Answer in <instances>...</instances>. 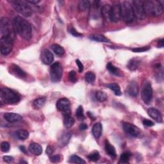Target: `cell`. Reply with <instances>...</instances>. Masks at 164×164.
I'll use <instances>...</instances> for the list:
<instances>
[{"instance_id": "48", "label": "cell", "mask_w": 164, "mask_h": 164, "mask_svg": "<svg viewBox=\"0 0 164 164\" xmlns=\"http://www.w3.org/2000/svg\"><path fill=\"white\" fill-rule=\"evenodd\" d=\"M88 128V126L85 123H82L80 126H79V129L81 131H84V130H86Z\"/></svg>"}, {"instance_id": "33", "label": "cell", "mask_w": 164, "mask_h": 164, "mask_svg": "<svg viewBox=\"0 0 164 164\" xmlns=\"http://www.w3.org/2000/svg\"><path fill=\"white\" fill-rule=\"evenodd\" d=\"M95 99L99 101V102H104L107 99V95L104 92L101 91V90H99V91L95 92Z\"/></svg>"}, {"instance_id": "39", "label": "cell", "mask_w": 164, "mask_h": 164, "mask_svg": "<svg viewBox=\"0 0 164 164\" xmlns=\"http://www.w3.org/2000/svg\"><path fill=\"white\" fill-rule=\"evenodd\" d=\"M10 146L8 142H3L1 144V150L3 152H7L10 150Z\"/></svg>"}, {"instance_id": "6", "label": "cell", "mask_w": 164, "mask_h": 164, "mask_svg": "<svg viewBox=\"0 0 164 164\" xmlns=\"http://www.w3.org/2000/svg\"><path fill=\"white\" fill-rule=\"evenodd\" d=\"M0 31L2 36H8L14 38L15 30L13 23L7 18H2L0 20Z\"/></svg>"}, {"instance_id": "32", "label": "cell", "mask_w": 164, "mask_h": 164, "mask_svg": "<svg viewBox=\"0 0 164 164\" xmlns=\"http://www.w3.org/2000/svg\"><path fill=\"white\" fill-rule=\"evenodd\" d=\"M131 156H132L131 152H129L128 151L123 152V153H122L121 156H120V162H119V163H128Z\"/></svg>"}, {"instance_id": "31", "label": "cell", "mask_w": 164, "mask_h": 164, "mask_svg": "<svg viewBox=\"0 0 164 164\" xmlns=\"http://www.w3.org/2000/svg\"><path fill=\"white\" fill-rule=\"evenodd\" d=\"M16 136L20 140H26L29 137V133L26 130L19 129L16 132Z\"/></svg>"}, {"instance_id": "42", "label": "cell", "mask_w": 164, "mask_h": 164, "mask_svg": "<svg viewBox=\"0 0 164 164\" xmlns=\"http://www.w3.org/2000/svg\"><path fill=\"white\" fill-rule=\"evenodd\" d=\"M150 49L148 46H145V47H141V48H136L132 49V52L135 53H141V52H145L148 51Z\"/></svg>"}, {"instance_id": "18", "label": "cell", "mask_w": 164, "mask_h": 164, "mask_svg": "<svg viewBox=\"0 0 164 164\" xmlns=\"http://www.w3.org/2000/svg\"><path fill=\"white\" fill-rule=\"evenodd\" d=\"M3 117L5 120L9 122H15L20 121L22 119V117L19 114L15 113H5L3 115Z\"/></svg>"}, {"instance_id": "40", "label": "cell", "mask_w": 164, "mask_h": 164, "mask_svg": "<svg viewBox=\"0 0 164 164\" xmlns=\"http://www.w3.org/2000/svg\"><path fill=\"white\" fill-rule=\"evenodd\" d=\"M68 31L69 32L71 33V34L74 36V37H82V34L80 33H79L76 31V30L75 29V28H73L72 26L69 27V29H68Z\"/></svg>"}, {"instance_id": "44", "label": "cell", "mask_w": 164, "mask_h": 164, "mask_svg": "<svg viewBox=\"0 0 164 164\" xmlns=\"http://www.w3.org/2000/svg\"><path fill=\"white\" fill-rule=\"evenodd\" d=\"M76 63L78 67V71H79V72H82L83 71V69H84L83 65L82 64V63L80 62V60H78V59L76 60Z\"/></svg>"}, {"instance_id": "19", "label": "cell", "mask_w": 164, "mask_h": 164, "mask_svg": "<svg viewBox=\"0 0 164 164\" xmlns=\"http://www.w3.org/2000/svg\"><path fill=\"white\" fill-rule=\"evenodd\" d=\"M71 133L69 132H64L59 138V144L60 147H64L68 144L71 137Z\"/></svg>"}, {"instance_id": "36", "label": "cell", "mask_w": 164, "mask_h": 164, "mask_svg": "<svg viewBox=\"0 0 164 164\" xmlns=\"http://www.w3.org/2000/svg\"><path fill=\"white\" fill-rule=\"evenodd\" d=\"M69 162L71 163H80V164H83V163H86V162L83 160L82 158L80 156H78L77 155H72L70 158V160Z\"/></svg>"}, {"instance_id": "12", "label": "cell", "mask_w": 164, "mask_h": 164, "mask_svg": "<svg viewBox=\"0 0 164 164\" xmlns=\"http://www.w3.org/2000/svg\"><path fill=\"white\" fill-rule=\"evenodd\" d=\"M122 126L125 132H126L128 135H131L132 137H139L141 135L140 129L138 127L133 125V124L131 123L124 122H122Z\"/></svg>"}, {"instance_id": "7", "label": "cell", "mask_w": 164, "mask_h": 164, "mask_svg": "<svg viewBox=\"0 0 164 164\" xmlns=\"http://www.w3.org/2000/svg\"><path fill=\"white\" fill-rule=\"evenodd\" d=\"M13 37L8 36H2L0 39V49L3 55H8L12 51L14 46Z\"/></svg>"}, {"instance_id": "2", "label": "cell", "mask_w": 164, "mask_h": 164, "mask_svg": "<svg viewBox=\"0 0 164 164\" xmlns=\"http://www.w3.org/2000/svg\"><path fill=\"white\" fill-rule=\"evenodd\" d=\"M163 1H143V7L146 15L160 16L163 12Z\"/></svg>"}, {"instance_id": "34", "label": "cell", "mask_w": 164, "mask_h": 164, "mask_svg": "<svg viewBox=\"0 0 164 164\" xmlns=\"http://www.w3.org/2000/svg\"><path fill=\"white\" fill-rule=\"evenodd\" d=\"M88 158L90 161L97 162L99 160L100 155L98 151H94L88 155Z\"/></svg>"}, {"instance_id": "50", "label": "cell", "mask_w": 164, "mask_h": 164, "mask_svg": "<svg viewBox=\"0 0 164 164\" xmlns=\"http://www.w3.org/2000/svg\"><path fill=\"white\" fill-rule=\"evenodd\" d=\"M163 39H160L158 42V48H163Z\"/></svg>"}, {"instance_id": "20", "label": "cell", "mask_w": 164, "mask_h": 164, "mask_svg": "<svg viewBox=\"0 0 164 164\" xmlns=\"http://www.w3.org/2000/svg\"><path fill=\"white\" fill-rule=\"evenodd\" d=\"M101 13L104 19L108 22H110V14H111V6L110 5H105L101 8Z\"/></svg>"}, {"instance_id": "30", "label": "cell", "mask_w": 164, "mask_h": 164, "mask_svg": "<svg viewBox=\"0 0 164 164\" xmlns=\"http://www.w3.org/2000/svg\"><path fill=\"white\" fill-rule=\"evenodd\" d=\"M107 87H108L111 90H112V91L114 92L115 95H116L117 96H119L121 95L122 93H121V88L118 84L110 83V84H109L108 85H107Z\"/></svg>"}, {"instance_id": "28", "label": "cell", "mask_w": 164, "mask_h": 164, "mask_svg": "<svg viewBox=\"0 0 164 164\" xmlns=\"http://www.w3.org/2000/svg\"><path fill=\"white\" fill-rule=\"evenodd\" d=\"M106 69L108 70L111 74L115 75V76H120V70L115 66H114L110 62L106 65Z\"/></svg>"}, {"instance_id": "10", "label": "cell", "mask_w": 164, "mask_h": 164, "mask_svg": "<svg viewBox=\"0 0 164 164\" xmlns=\"http://www.w3.org/2000/svg\"><path fill=\"white\" fill-rule=\"evenodd\" d=\"M132 5L135 18L140 20L144 19L146 18V15L144 12L143 7V1L135 0V1L132 2Z\"/></svg>"}, {"instance_id": "17", "label": "cell", "mask_w": 164, "mask_h": 164, "mask_svg": "<svg viewBox=\"0 0 164 164\" xmlns=\"http://www.w3.org/2000/svg\"><path fill=\"white\" fill-rule=\"evenodd\" d=\"M139 91V88L137 83L135 82H130L127 88V92L128 94L130 96H132V97L135 98V97H137Z\"/></svg>"}, {"instance_id": "1", "label": "cell", "mask_w": 164, "mask_h": 164, "mask_svg": "<svg viewBox=\"0 0 164 164\" xmlns=\"http://www.w3.org/2000/svg\"><path fill=\"white\" fill-rule=\"evenodd\" d=\"M15 32L25 41H30L32 36V28L31 25L21 16H16L13 20Z\"/></svg>"}, {"instance_id": "45", "label": "cell", "mask_w": 164, "mask_h": 164, "mask_svg": "<svg viewBox=\"0 0 164 164\" xmlns=\"http://www.w3.org/2000/svg\"><path fill=\"white\" fill-rule=\"evenodd\" d=\"M143 124L144 126H147V127H151V126H154V122L150 121V120H148V119H144L143 121Z\"/></svg>"}, {"instance_id": "29", "label": "cell", "mask_w": 164, "mask_h": 164, "mask_svg": "<svg viewBox=\"0 0 164 164\" xmlns=\"http://www.w3.org/2000/svg\"><path fill=\"white\" fill-rule=\"evenodd\" d=\"M52 49L54 53L58 56H63L65 53L64 49L59 44H53L52 46Z\"/></svg>"}, {"instance_id": "15", "label": "cell", "mask_w": 164, "mask_h": 164, "mask_svg": "<svg viewBox=\"0 0 164 164\" xmlns=\"http://www.w3.org/2000/svg\"><path fill=\"white\" fill-rule=\"evenodd\" d=\"M10 72L14 76L21 78H24L26 76V72L15 64H12L10 66Z\"/></svg>"}, {"instance_id": "21", "label": "cell", "mask_w": 164, "mask_h": 164, "mask_svg": "<svg viewBox=\"0 0 164 164\" xmlns=\"http://www.w3.org/2000/svg\"><path fill=\"white\" fill-rule=\"evenodd\" d=\"M28 149L33 155L39 156L42 153V146L37 143H31L29 146Z\"/></svg>"}, {"instance_id": "5", "label": "cell", "mask_w": 164, "mask_h": 164, "mask_svg": "<svg viewBox=\"0 0 164 164\" xmlns=\"http://www.w3.org/2000/svg\"><path fill=\"white\" fill-rule=\"evenodd\" d=\"M10 3L12 5L14 8L21 15L25 17H30L32 15L33 10L26 1L24 2L21 1V0H11Z\"/></svg>"}, {"instance_id": "46", "label": "cell", "mask_w": 164, "mask_h": 164, "mask_svg": "<svg viewBox=\"0 0 164 164\" xmlns=\"http://www.w3.org/2000/svg\"><path fill=\"white\" fill-rule=\"evenodd\" d=\"M3 160L7 163H11L14 160V158L10 156H4L3 158Z\"/></svg>"}, {"instance_id": "4", "label": "cell", "mask_w": 164, "mask_h": 164, "mask_svg": "<svg viewBox=\"0 0 164 164\" xmlns=\"http://www.w3.org/2000/svg\"><path fill=\"white\" fill-rule=\"evenodd\" d=\"M121 18L124 22L127 23L132 22L135 18L133 13L132 3L129 2L124 1L121 3Z\"/></svg>"}, {"instance_id": "26", "label": "cell", "mask_w": 164, "mask_h": 164, "mask_svg": "<svg viewBox=\"0 0 164 164\" xmlns=\"http://www.w3.org/2000/svg\"><path fill=\"white\" fill-rule=\"evenodd\" d=\"M75 122V119L71 115H65L64 119V125L66 128H71Z\"/></svg>"}, {"instance_id": "11", "label": "cell", "mask_w": 164, "mask_h": 164, "mask_svg": "<svg viewBox=\"0 0 164 164\" xmlns=\"http://www.w3.org/2000/svg\"><path fill=\"white\" fill-rule=\"evenodd\" d=\"M56 109L62 112L64 116L71 115V103L68 99L62 98L56 102Z\"/></svg>"}, {"instance_id": "3", "label": "cell", "mask_w": 164, "mask_h": 164, "mask_svg": "<svg viewBox=\"0 0 164 164\" xmlns=\"http://www.w3.org/2000/svg\"><path fill=\"white\" fill-rule=\"evenodd\" d=\"M1 99L5 104L14 105L20 101L21 96L12 89L3 87L1 89Z\"/></svg>"}, {"instance_id": "23", "label": "cell", "mask_w": 164, "mask_h": 164, "mask_svg": "<svg viewBox=\"0 0 164 164\" xmlns=\"http://www.w3.org/2000/svg\"><path fill=\"white\" fill-rule=\"evenodd\" d=\"M102 125L100 122H96L94 124L92 129V133L95 139H98L101 137V133H102Z\"/></svg>"}, {"instance_id": "8", "label": "cell", "mask_w": 164, "mask_h": 164, "mask_svg": "<svg viewBox=\"0 0 164 164\" xmlns=\"http://www.w3.org/2000/svg\"><path fill=\"white\" fill-rule=\"evenodd\" d=\"M49 73L51 80L54 83H57L60 81L63 75V69L59 62H55L50 67Z\"/></svg>"}, {"instance_id": "38", "label": "cell", "mask_w": 164, "mask_h": 164, "mask_svg": "<svg viewBox=\"0 0 164 164\" xmlns=\"http://www.w3.org/2000/svg\"><path fill=\"white\" fill-rule=\"evenodd\" d=\"M90 7V3L89 1H81L79 3V10L80 11H85Z\"/></svg>"}, {"instance_id": "37", "label": "cell", "mask_w": 164, "mask_h": 164, "mask_svg": "<svg viewBox=\"0 0 164 164\" xmlns=\"http://www.w3.org/2000/svg\"><path fill=\"white\" fill-rule=\"evenodd\" d=\"M76 116L77 117L78 119L80 121H82L85 119V115L83 113V109L82 106H79L76 112Z\"/></svg>"}, {"instance_id": "22", "label": "cell", "mask_w": 164, "mask_h": 164, "mask_svg": "<svg viewBox=\"0 0 164 164\" xmlns=\"http://www.w3.org/2000/svg\"><path fill=\"white\" fill-rule=\"evenodd\" d=\"M105 148L107 155H109L112 158H116L117 154L115 148L107 140L105 141Z\"/></svg>"}, {"instance_id": "14", "label": "cell", "mask_w": 164, "mask_h": 164, "mask_svg": "<svg viewBox=\"0 0 164 164\" xmlns=\"http://www.w3.org/2000/svg\"><path fill=\"white\" fill-rule=\"evenodd\" d=\"M41 59L44 64L49 65L54 60V56L48 49H44L41 54Z\"/></svg>"}, {"instance_id": "43", "label": "cell", "mask_w": 164, "mask_h": 164, "mask_svg": "<svg viewBox=\"0 0 164 164\" xmlns=\"http://www.w3.org/2000/svg\"><path fill=\"white\" fill-rule=\"evenodd\" d=\"M50 160L52 162L56 163L60 160V156L59 155H53L50 157Z\"/></svg>"}, {"instance_id": "16", "label": "cell", "mask_w": 164, "mask_h": 164, "mask_svg": "<svg viewBox=\"0 0 164 164\" xmlns=\"http://www.w3.org/2000/svg\"><path fill=\"white\" fill-rule=\"evenodd\" d=\"M148 115L156 122L160 123L163 121L162 115L161 114L160 112L158 110L155 108H150L148 109Z\"/></svg>"}, {"instance_id": "24", "label": "cell", "mask_w": 164, "mask_h": 164, "mask_svg": "<svg viewBox=\"0 0 164 164\" xmlns=\"http://www.w3.org/2000/svg\"><path fill=\"white\" fill-rule=\"evenodd\" d=\"M46 102V98L45 97L38 98L35 99L33 103V106L35 109H41L44 106L45 103Z\"/></svg>"}, {"instance_id": "27", "label": "cell", "mask_w": 164, "mask_h": 164, "mask_svg": "<svg viewBox=\"0 0 164 164\" xmlns=\"http://www.w3.org/2000/svg\"><path fill=\"white\" fill-rule=\"evenodd\" d=\"M90 38L92 41L99 42H109V40L107 38H106L103 35L96 34V35H92L90 36Z\"/></svg>"}, {"instance_id": "35", "label": "cell", "mask_w": 164, "mask_h": 164, "mask_svg": "<svg viewBox=\"0 0 164 164\" xmlns=\"http://www.w3.org/2000/svg\"><path fill=\"white\" fill-rule=\"evenodd\" d=\"M85 80L87 83L92 84L95 82V75L92 72H88L85 75Z\"/></svg>"}, {"instance_id": "41", "label": "cell", "mask_w": 164, "mask_h": 164, "mask_svg": "<svg viewBox=\"0 0 164 164\" xmlns=\"http://www.w3.org/2000/svg\"><path fill=\"white\" fill-rule=\"evenodd\" d=\"M69 80L72 83H75L77 80V78H76V73L75 71H71L69 73Z\"/></svg>"}, {"instance_id": "52", "label": "cell", "mask_w": 164, "mask_h": 164, "mask_svg": "<svg viewBox=\"0 0 164 164\" xmlns=\"http://www.w3.org/2000/svg\"><path fill=\"white\" fill-rule=\"evenodd\" d=\"M19 163H28V162H26V161H24L23 160H21V161L19 162Z\"/></svg>"}, {"instance_id": "25", "label": "cell", "mask_w": 164, "mask_h": 164, "mask_svg": "<svg viewBox=\"0 0 164 164\" xmlns=\"http://www.w3.org/2000/svg\"><path fill=\"white\" fill-rule=\"evenodd\" d=\"M140 63V62L138 59H132L128 62L127 67L130 71H135L139 67Z\"/></svg>"}, {"instance_id": "13", "label": "cell", "mask_w": 164, "mask_h": 164, "mask_svg": "<svg viewBox=\"0 0 164 164\" xmlns=\"http://www.w3.org/2000/svg\"><path fill=\"white\" fill-rule=\"evenodd\" d=\"M121 4L119 2H115L111 6V22H117L121 19Z\"/></svg>"}, {"instance_id": "9", "label": "cell", "mask_w": 164, "mask_h": 164, "mask_svg": "<svg viewBox=\"0 0 164 164\" xmlns=\"http://www.w3.org/2000/svg\"><path fill=\"white\" fill-rule=\"evenodd\" d=\"M141 97L146 105H149L151 102L152 98V89L149 82L146 81L144 82L142 90H141Z\"/></svg>"}, {"instance_id": "47", "label": "cell", "mask_w": 164, "mask_h": 164, "mask_svg": "<svg viewBox=\"0 0 164 164\" xmlns=\"http://www.w3.org/2000/svg\"><path fill=\"white\" fill-rule=\"evenodd\" d=\"M46 152L48 155H52L53 152V149L52 146H48L47 147V149L46 151Z\"/></svg>"}, {"instance_id": "51", "label": "cell", "mask_w": 164, "mask_h": 164, "mask_svg": "<svg viewBox=\"0 0 164 164\" xmlns=\"http://www.w3.org/2000/svg\"><path fill=\"white\" fill-rule=\"evenodd\" d=\"M19 148H20V150H21L22 152H25V153H26V148H25V146H21L19 147Z\"/></svg>"}, {"instance_id": "49", "label": "cell", "mask_w": 164, "mask_h": 164, "mask_svg": "<svg viewBox=\"0 0 164 164\" xmlns=\"http://www.w3.org/2000/svg\"><path fill=\"white\" fill-rule=\"evenodd\" d=\"M26 2L28 3H31V4H33V5H37V3L40 2L39 0H26Z\"/></svg>"}]
</instances>
